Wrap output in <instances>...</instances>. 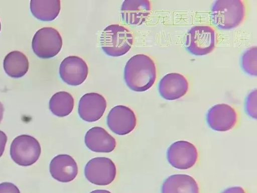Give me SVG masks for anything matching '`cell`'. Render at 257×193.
<instances>
[{
  "instance_id": "6da1fadb",
  "label": "cell",
  "mask_w": 257,
  "mask_h": 193,
  "mask_svg": "<svg viewBox=\"0 0 257 193\" xmlns=\"http://www.w3.org/2000/svg\"><path fill=\"white\" fill-rule=\"evenodd\" d=\"M157 78L154 61L148 55L139 54L127 61L124 69V79L132 90L143 92L150 88Z\"/></svg>"
},
{
  "instance_id": "7a4b0ae2",
  "label": "cell",
  "mask_w": 257,
  "mask_h": 193,
  "mask_svg": "<svg viewBox=\"0 0 257 193\" xmlns=\"http://www.w3.org/2000/svg\"><path fill=\"white\" fill-rule=\"evenodd\" d=\"M246 13L244 2L241 0L215 1L211 9L213 24L220 30H230L238 26Z\"/></svg>"
},
{
  "instance_id": "3957f363",
  "label": "cell",
  "mask_w": 257,
  "mask_h": 193,
  "mask_svg": "<svg viewBox=\"0 0 257 193\" xmlns=\"http://www.w3.org/2000/svg\"><path fill=\"white\" fill-rule=\"evenodd\" d=\"M133 36L125 27L112 24L108 26L102 32L100 45L107 55L118 57L126 54L132 48Z\"/></svg>"
},
{
  "instance_id": "277c9868",
  "label": "cell",
  "mask_w": 257,
  "mask_h": 193,
  "mask_svg": "<svg viewBox=\"0 0 257 193\" xmlns=\"http://www.w3.org/2000/svg\"><path fill=\"white\" fill-rule=\"evenodd\" d=\"M216 33L209 26H196L188 31L185 42L186 50L195 56L206 55L215 48Z\"/></svg>"
},
{
  "instance_id": "5b68a950",
  "label": "cell",
  "mask_w": 257,
  "mask_h": 193,
  "mask_svg": "<svg viewBox=\"0 0 257 193\" xmlns=\"http://www.w3.org/2000/svg\"><path fill=\"white\" fill-rule=\"evenodd\" d=\"M41 152L40 144L38 140L28 135L17 136L12 141L10 147L12 159L21 166H29L35 163Z\"/></svg>"
},
{
  "instance_id": "8992f818",
  "label": "cell",
  "mask_w": 257,
  "mask_h": 193,
  "mask_svg": "<svg viewBox=\"0 0 257 193\" xmlns=\"http://www.w3.org/2000/svg\"><path fill=\"white\" fill-rule=\"evenodd\" d=\"M62 44L61 36L56 29L43 27L35 34L32 47L38 57L47 59L57 55L62 48Z\"/></svg>"
},
{
  "instance_id": "52a82bcc",
  "label": "cell",
  "mask_w": 257,
  "mask_h": 193,
  "mask_svg": "<svg viewBox=\"0 0 257 193\" xmlns=\"http://www.w3.org/2000/svg\"><path fill=\"white\" fill-rule=\"evenodd\" d=\"M116 167L113 162L107 157H95L90 160L84 168L86 178L97 185H106L115 179Z\"/></svg>"
},
{
  "instance_id": "ba28073f",
  "label": "cell",
  "mask_w": 257,
  "mask_h": 193,
  "mask_svg": "<svg viewBox=\"0 0 257 193\" xmlns=\"http://www.w3.org/2000/svg\"><path fill=\"white\" fill-rule=\"evenodd\" d=\"M198 154L197 148L191 143L180 140L172 143L167 151L169 163L175 168L188 169L196 163Z\"/></svg>"
},
{
  "instance_id": "9c48e42d",
  "label": "cell",
  "mask_w": 257,
  "mask_h": 193,
  "mask_svg": "<svg viewBox=\"0 0 257 193\" xmlns=\"http://www.w3.org/2000/svg\"><path fill=\"white\" fill-rule=\"evenodd\" d=\"M59 71L63 81L69 85L77 86L81 84L87 78L88 68L81 57L69 56L61 62Z\"/></svg>"
},
{
  "instance_id": "30bf717a",
  "label": "cell",
  "mask_w": 257,
  "mask_h": 193,
  "mask_svg": "<svg viewBox=\"0 0 257 193\" xmlns=\"http://www.w3.org/2000/svg\"><path fill=\"white\" fill-rule=\"evenodd\" d=\"M237 121V114L233 108L225 104L212 106L206 114L208 126L215 131L224 132L231 130Z\"/></svg>"
},
{
  "instance_id": "8fae6325",
  "label": "cell",
  "mask_w": 257,
  "mask_h": 193,
  "mask_svg": "<svg viewBox=\"0 0 257 193\" xmlns=\"http://www.w3.org/2000/svg\"><path fill=\"white\" fill-rule=\"evenodd\" d=\"M106 123L113 133L119 135H124L135 129L137 118L135 113L130 108L118 105L109 111L107 116Z\"/></svg>"
},
{
  "instance_id": "7c38bea8",
  "label": "cell",
  "mask_w": 257,
  "mask_h": 193,
  "mask_svg": "<svg viewBox=\"0 0 257 193\" xmlns=\"http://www.w3.org/2000/svg\"><path fill=\"white\" fill-rule=\"evenodd\" d=\"M189 82L186 77L179 73H170L166 74L158 84L160 95L168 101L178 100L187 92Z\"/></svg>"
},
{
  "instance_id": "4fadbf2b",
  "label": "cell",
  "mask_w": 257,
  "mask_h": 193,
  "mask_svg": "<svg viewBox=\"0 0 257 193\" xmlns=\"http://www.w3.org/2000/svg\"><path fill=\"white\" fill-rule=\"evenodd\" d=\"M106 108V101L103 96L96 92H89L80 98L78 112L83 120L93 122L102 117Z\"/></svg>"
},
{
  "instance_id": "5bb4252c",
  "label": "cell",
  "mask_w": 257,
  "mask_h": 193,
  "mask_svg": "<svg viewBox=\"0 0 257 193\" xmlns=\"http://www.w3.org/2000/svg\"><path fill=\"white\" fill-rule=\"evenodd\" d=\"M151 3L148 0H125L120 8L121 20L129 26L143 24L150 15Z\"/></svg>"
},
{
  "instance_id": "9a60e30c",
  "label": "cell",
  "mask_w": 257,
  "mask_h": 193,
  "mask_svg": "<svg viewBox=\"0 0 257 193\" xmlns=\"http://www.w3.org/2000/svg\"><path fill=\"white\" fill-rule=\"evenodd\" d=\"M49 170L51 176L62 182L73 180L78 174L76 161L68 154H59L54 157L50 163Z\"/></svg>"
},
{
  "instance_id": "2e32d148",
  "label": "cell",
  "mask_w": 257,
  "mask_h": 193,
  "mask_svg": "<svg viewBox=\"0 0 257 193\" xmlns=\"http://www.w3.org/2000/svg\"><path fill=\"white\" fill-rule=\"evenodd\" d=\"M84 142L88 149L98 153H109L116 146L115 139L100 127L90 129L85 135Z\"/></svg>"
},
{
  "instance_id": "e0dca14e",
  "label": "cell",
  "mask_w": 257,
  "mask_h": 193,
  "mask_svg": "<svg viewBox=\"0 0 257 193\" xmlns=\"http://www.w3.org/2000/svg\"><path fill=\"white\" fill-rule=\"evenodd\" d=\"M161 193H199V188L196 181L191 176L173 174L164 181Z\"/></svg>"
},
{
  "instance_id": "ac0fdd59",
  "label": "cell",
  "mask_w": 257,
  "mask_h": 193,
  "mask_svg": "<svg viewBox=\"0 0 257 193\" xmlns=\"http://www.w3.org/2000/svg\"><path fill=\"white\" fill-rule=\"evenodd\" d=\"M30 10L33 15L43 21L55 19L61 10L59 0H31Z\"/></svg>"
},
{
  "instance_id": "d6986e66",
  "label": "cell",
  "mask_w": 257,
  "mask_h": 193,
  "mask_svg": "<svg viewBox=\"0 0 257 193\" xmlns=\"http://www.w3.org/2000/svg\"><path fill=\"white\" fill-rule=\"evenodd\" d=\"M3 66L6 73L10 77L19 78L24 76L29 69L27 56L19 51L9 53L5 57Z\"/></svg>"
},
{
  "instance_id": "ffe728a7",
  "label": "cell",
  "mask_w": 257,
  "mask_h": 193,
  "mask_svg": "<svg viewBox=\"0 0 257 193\" xmlns=\"http://www.w3.org/2000/svg\"><path fill=\"white\" fill-rule=\"evenodd\" d=\"M74 101L72 95L65 91L54 94L49 101V109L54 115L59 117H66L72 111Z\"/></svg>"
},
{
  "instance_id": "44dd1931",
  "label": "cell",
  "mask_w": 257,
  "mask_h": 193,
  "mask_svg": "<svg viewBox=\"0 0 257 193\" xmlns=\"http://www.w3.org/2000/svg\"><path fill=\"white\" fill-rule=\"evenodd\" d=\"M241 65L243 71L251 76H256L257 48L256 46L250 47L242 54Z\"/></svg>"
},
{
  "instance_id": "7402d4cb",
  "label": "cell",
  "mask_w": 257,
  "mask_h": 193,
  "mask_svg": "<svg viewBox=\"0 0 257 193\" xmlns=\"http://www.w3.org/2000/svg\"><path fill=\"white\" fill-rule=\"evenodd\" d=\"M245 111L246 114L252 118H256V91L252 90L246 97Z\"/></svg>"
},
{
  "instance_id": "603a6c76",
  "label": "cell",
  "mask_w": 257,
  "mask_h": 193,
  "mask_svg": "<svg viewBox=\"0 0 257 193\" xmlns=\"http://www.w3.org/2000/svg\"><path fill=\"white\" fill-rule=\"evenodd\" d=\"M0 193H20L18 188L11 182L0 183Z\"/></svg>"
},
{
  "instance_id": "cb8c5ba5",
  "label": "cell",
  "mask_w": 257,
  "mask_h": 193,
  "mask_svg": "<svg viewBox=\"0 0 257 193\" xmlns=\"http://www.w3.org/2000/svg\"><path fill=\"white\" fill-rule=\"evenodd\" d=\"M7 141V135L3 131L0 130V157L4 152Z\"/></svg>"
},
{
  "instance_id": "d4e9b609",
  "label": "cell",
  "mask_w": 257,
  "mask_h": 193,
  "mask_svg": "<svg viewBox=\"0 0 257 193\" xmlns=\"http://www.w3.org/2000/svg\"><path fill=\"white\" fill-rule=\"evenodd\" d=\"M221 193H246V192L242 187L236 186L227 188Z\"/></svg>"
},
{
  "instance_id": "484cf974",
  "label": "cell",
  "mask_w": 257,
  "mask_h": 193,
  "mask_svg": "<svg viewBox=\"0 0 257 193\" xmlns=\"http://www.w3.org/2000/svg\"><path fill=\"white\" fill-rule=\"evenodd\" d=\"M89 193H111L109 191L104 189H96L91 191Z\"/></svg>"
},
{
  "instance_id": "4316f807",
  "label": "cell",
  "mask_w": 257,
  "mask_h": 193,
  "mask_svg": "<svg viewBox=\"0 0 257 193\" xmlns=\"http://www.w3.org/2000/svg\"><path fill=\"white\" fill-rule=\"evenodd\" d=\"M4 111V108L3 104L0 102V123L1 122L3 118V114Z\"/></svg>"
},
{
  "instance_id": "83f0119b",
  "label": "cell",
  "mask_w": 257,
  "mask_h": 193,
  "mask_svg": "<svg viewBox=\"0 0 257 193\" xmlns=\"http://www.w3.org/2000/svg\"><path fill=\"white\" fill-rule=\"evenodd\" d=\"M1 21H0V31H1Z\"/></svg>"
}]
</instances>
